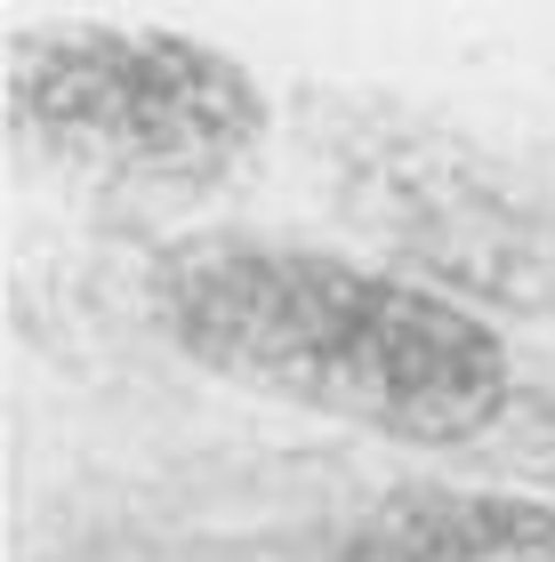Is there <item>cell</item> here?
<instances>
[{
	"label": "cell",
	"mask_w": 555,
	"mask_h": 562,
	"mask_svg": "<svg viewBox=\"0 0 555 562\" xmlns=\"http://www.w3.org/2000/svg\"><path fill=\"white\" fill-rule=\"evenodd\" d=\"M162 322L242 386L402 442H467L508 402V353L475 314L307 249H186L162 266Z\"/></svg>",
	"instance_id": "6da1fadb"
},
{
	"label": "cell",
	"mask_w": 555,
	"mask_h": 562,
	"mask_svg": "<svg viewBox=\"0 0 555 562\" xmlns=\"http://www.w3.org/2000/svg\"><path fill=\"white\" fill-rule=\"evenodd\" d=\"M16 113L65 161L154 186H201L234 169L266 130V105L234 57L145 24H65L24 41Z\"/></svg>",
	"instance_id": "7a4b0ae2"
},
{
	"label": "cell",
	"mask_w": 555,
	"mask_h": 562,
	"mask_svg": "<svg viewBox=\"0 0 555 562\" xmlns=\"http://www.w3.org/2000/svg\"><path fill=\"white\" fill-rule=\"evenodd\" d=\"M363 562H555V515L523 498L411 491L370 522Z\"/></svg>",
	"instance_id": "3957f363"
}]
</instances>
